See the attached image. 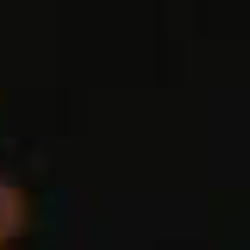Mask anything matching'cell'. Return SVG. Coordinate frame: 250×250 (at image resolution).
Wrapping results in <instances>:
<instances>
[{"mask_svg":"<svg viewBox=\"0 0 250 250\" xmlns=\"http://www.w3.org/2000/svg\"><path fill=\"white\" fill-rule=\"evenodd\" d=\"M25 225H31V194L13 175H0V250H13L19 238H25Z\"/></svg>","mask_w":250,"mask_h":250,"instance_id":"obj_1","label":"cell"}]
</instances>
